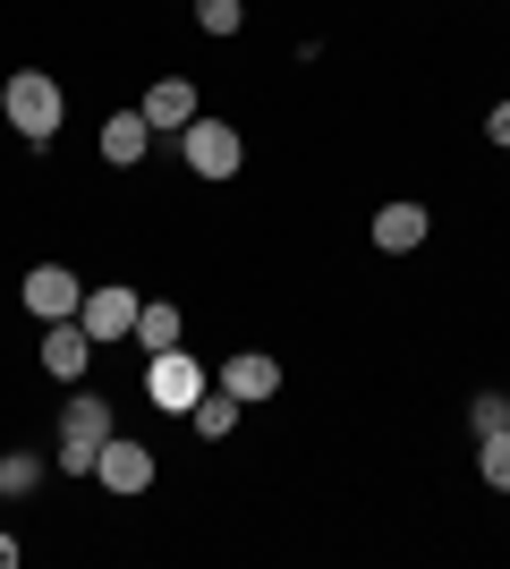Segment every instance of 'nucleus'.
Segmentation results:
<instances>
[{
	"instance_id": "obj_8",
	"label": "nucleus",
	"mask_w": 510,
	"mask_h": 569,
	"mask_svg": "<svg viewBox=\"0 0 510 569\" xmlns=\"http://www.w3.org/2000/svg\"><path fill=\"white\" fill-rule=\"evenodd\" d=\"M86 366H94L86 323H77V315H69V323H43V375H51V382H77Z\"/></svg>"
},
{
	"instance_id": "obj_5",
	"label": "nucleus",
	"mask_w": 510,
	"mask_h": 569,
	"mask_svg": "<svg viewBox=\"0 0 510 569\" xmlns=\"http://www.w3.org/2000/svg\"><path fill=\"white\" fill-rule=\"evenodd\" d=\"M94 485H102V493H146V485H153V451H146V442H128V433H111V442L94 451Z\"/></svg>"
},
{
	"instance_id": "obj_18",
	"label": "nucleus",
	"mask_w": 510,
	"mask_h": 569,
	"mask_svg": "<svg viewBox=\"0 0 510 569\" xmlns=\"http://www.w3.org/2000/svg\"><path fill=\"white\" fill-rule=\"evenodd\" d=\"M468 426H477V433H493V426H510V400H477V408H468Z\"/></svg>"
},
{
	"instance_id": "obj_21",
	"label": "nucleus",
	"mask_w": 510,
	"mask_h": 569,
	"mask_svg": "<svg viewBox=\"0 0 510 569\" xmlns=\"http://www.w3.org/2000/svg\"><path fill=\"white\" fill-rule=\"evenodd\" d=\"M0 493H9V485H0Z\"/></svg>"
},
{
	"instance_id": "obj_13",
	"label": "nucleus",
	"mask_w": 510,
	"mask_h": 569,
	"mask_svg": "<svg viewBox=\"0 0 510 569\" xmlns=\"http://www.w3.org/2000/svg\"><path fill=\"white\" fill-rule=\"evenodd\" d=\"M137 349H146V357L179 349V307H170V298H153V307H137Z\"/></svg>"
},
{
	"instance_id": "obj_10",
	"label": "nucleus",
	"mask_w": 510,
	"mask_h": 569,
	"mask_svg": "<svg viewBox=\"0 0 510 569\" xmlns=\"http://www.w3.org/2000/svg\"><path fill=\"white\" fill-rule=\"evenodd\" d=\"M146 119H153V137H179L196 119V86L188 77H162V86H146Z\"/></svg>"
},
{
	"instance_id": "obj_20",
	"label": "nucleus",
	"mask_w": 510,
	"mask_h": 569,
	"mask_svg": "<svg viewBox=\"0 0 510 569\" xmlns=\"http://www.w3.org/2000/svg\"><path fill=\"white\" fill-rule=\"evenodd\" d=\"M9 561H18V545H9V536H0V569H9Z\"/></svg>"
},
{
	"instance_id": "obj_4",
	"label": "nucleus",
	"mask_w": 510,
	"mask_h": 569,
	"mask_svg": "<svg viewBox=\"0 0 510 569\" xmlns=\"http://www.w3.org/2000/svg\"><path fill=\"white\" fill-rule=\"evenodd\" d=\"M146 400L170 408V417H188V408L204 400V366L188 357V340H179V349H162V357L146 366Z\"/></svg>"
},
{
	"instance_id": "obj_3",
	"label": "nucleus",
	"mask_w": 510,
	"mask_h": 569,
	"mask_svg": "<svg viewBox=\"0 0 510 569\" xmlns=\"http://www.w3.org/2000/svg\"><path fill=\"white\" fill-rule=\"evenodd\" d=\"M179 153H188V170H196V179H230V170L247 162L239 128H230V119H204V111H196L188 128H179Z\"/></svg>"
},
{
	"instance_id": "obj_7",
	"label": "nucleus",
	"mask_w": 510,
	"mask_h": 569,
	"mask_svg": "<svg viewBox=\"0 0 510 569\" xmlns=\"http://www.w3.org/2000/svg\"><path fill=\"white\" fill-rule=\"evenodd\" d=\"M137 307L146 298H128V289H86V307H77V323H86V340H137Z\"/></svg>"
},
{
	"instance_id": "obj_2",
	"label": "nucleus",
	"mask_w": 510,
	"mask_h": 569,
	"mask_svg": "<svg viewBox=\"0 0 510 569\" xmlns=\"http://www.w3.org/2000/svg\"><path fill=\"white\" fill-rule=\"evenodd\" d=\"M111 433H120L111 400H94V391H86V400L60 417V451H51V459H60V476H94V451L111 442Z\"/></svg>"
},
{
	"instance_id": "obj_11",
	"label": "nucleus",
	"mask_w": 510,
	"mask_h": 569,
	"mask_svg": "<svg viewBox=\"0 0 510 569\" xmlns=\"http://www.w3.org/2000/svg\"><path fill=\"white\" fill-rule=\"evenodd\" d=\"M426 230H434V221H426V204H383V213H374V247H383V256L426 247Z\"/></svg>"
},
{
	"instance_id": "obj_6",
	"label": "nucleus",
	"mask_w": 510,
	"mask_h": 569,
	"mask_svg": "<svg viewBox=\"0 0 510 569\" xmlns=\"http://www.w3.org/2000/svg\"><path fill=\"white\" fill-rule=\"evenodd\" d=\"M77 307H86V281H77V272H60V263H34V272H26V315L69 323Z\"/></svg>"
},
{
	"instance_id": "obj_14",
	"label": "nucleus",
	"mask_w": 510,
	"mask_h": 569,
	"mask_svg": "<svg viewBox=\"0 0 510 569\" xmlns=\"http://www.w3.org/2000/svg\"><path fill=\"white\" fill-rule=\"evenodd\" d=\"M239 391H213V382H204V400H196L188 408V417H196V433H204V442H221V433H230V426H239Z\"/></svg>"
},
{
	"instance_id": "obj_12",
	"label": "nucleus",
	"mask_w": 510,
	"mask_h": 569,
	"mask_svg": "<svg viewBox=\"0 0 510 569\" xmlns=\"http://www.w3.org/2000/svg\"><path fill=\"white\" fill-rule=\"evenodd\" d=\"M146 144H153V119L146 111H111V119H102V162H137Z\"/></svg>"
},
{
	"instance_id": "obj_1",
	"label": "nucleus",
	"mask_w": 510,
	"mask_h": 569,
	"mask_svg": "<svg viewBox=\"0 0 510 569\" xmlns=\"http://www.w3.org/2000/svg\"><path fill=\"white\" fill-rule=\"evenodd\" d=\"M0 111H9V128H18L34 153H51V137H60V111H69V102H60V86H51L43 69H18L9 86H0Z\"/></svg>"
},
{
	"instance_id": "obj_16",
	"label": "nucleus",
	"mask_w": 510,
	"mask_h": 569,
	"mask_svg": "<svg viewBox=\"0 0 510 569\" xmlns=\"http://www.w3.org/2000/svg\"><path fill=\"white\" fill-rule=\"evenodd\" d=\"M196 26H204V34H239V26H247V0H196Z\"/></svg>"
},
{
	"instance_id": "obj_17",
	"label": "nucleus",
	"mask_w": 510,
	"mask_h": 569,
	"mask_svg": "<svg viewBox=\"0 0 510 569\" xmlns=\"http://www.w3.org/2000/svg\"><path fill=\"white\" fill-rule=\"evenodd\" d=\"M0 485H9V493H34V485H43V459H34V451H9V459H0Z\"/></svg>"
},
{
	"instance_id": "obj_9",
	"label": "nucleus",
	"mask_w": 510,
	"mask_h": 569,
	"mask_svg": "<svg viewBox=\"0 0 510 569\" xmlns=\"http://www.w3.org/2000/svg\"><path fill=\"white\" fill-rule=\"evenodd\" d=\"M221 391H239V400L256 408V400H272V391H281V366H272L264 349H239V357H221Z\"/></svg>"
},
{
	"instance_id": "obj_15",
	"label": "nucleus",
	"mask_w": 510,
	"mask_h": 569,
	"mask_svg": "<svg viewBox=\"0 0 510 569\" xmlns=\"http://www.w3.org/2000/svg\"><path fill=\"white\" fill-rule=\"evenodd\" d=\"M477 468H486V485H493V493H510V426L477 433Z\"/></svg>"
},
{
	"instance_id": "obj_19",
	"label": "nucleus",
	"mask_w": 510,
	"mask_h": 569,
	"mask_svg": "<svg viewBox=\"0 0 510 569\" xmlns=\"http://www.w3.org/2000/svg\"><path fill=\"white\" fill-rule=\"evenodd\" d=\"M486 137H493V144H510V102H502V111L486 119Z\"/></svg>"
}]
</instances>
